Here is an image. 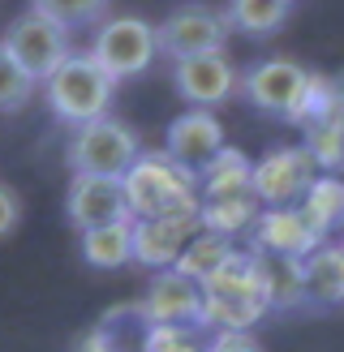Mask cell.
<instances>
[{
	"label": "cell",
	"mask_w": 344,
	"mask_h": 352,
	"mask_svg": "<svg viewBox=\"0 0 344 352\" xmlns=\"http://www.w3.org/2000/svg\"><path fill=\"white\" fill-rule=\"evenodd\" d=\"M211 340H206L202 327H147L142 352H206Z\"/></svg>",
	"instance_id": "f1b7e54d"
},
{
	"label": "cell",
	"mask_w": 344,
	"mask_h": 352,
	"mask_svg": "<svg viewBox=\"0 0 344 352\" xmlns=\"http://www.w3.org/2000/svg\"><path fill=\"white\" fill-rule=\"evenodd\" d=\"M228 13L215 5H202V0H189V5H177L160 26H155V43H160V56H168L172 65L202 56V52H219L228 43Z\"/></svg>",
	"instance_id": "52a82bcc"
},
{
	"label": "cell",
	"mask_w": 344,
	"mask_h": 352,
	"mask_svg": "<svg viewBox=\"0 0 344 352\" xmlns=\"http://www.w3.org/2000/svg\"><path fill=\"white\" fill-rule=\"evenodd\" d=\"M301 146L314 160L319 176H344V112L314 120V125L301 129Z\"/></svg>",
	"instance_id": "603a6c76"
},
{
	"label": "cell",
	"mask_w": 344,
	"mask_h": 352,
	"mask_svg": "<svg viewBox=\"0 0 344 352\" xmlns=\"http://www.w3.org/2000/svg\"><path fill=\"white\" fill-rule=\"evenodd\" d=\"M340 267H344V241H340Z\"/></svg>",
	"instance_id": "d6a6232c"
},
{
	"label": "cell",
	"mask_w": 344,
	"mask_h": 352,
	"mask_svg": "<svg viewBox=\"0 0 344 352\" xmlns=\"http://www.w3.org/2000/svg\"><path fill=\"white\" fill-rule=\"evenodd\" d=\"M34 13L52 17V22H61L69 34L78 26H91V22H103V13H108V0H30Z\"/></svg>",
	"instance_id": "83f0119b"
},
{
	"label": "cell",
	"mask_w": 344,
	"mask_h": 352,
	"mask_svg": "<svg viewBox=\"0 0 344 352\" xmlns=\"http://www.w3.org/2000/svg\"><path fill=\"white\" fill-rule=\"evenodd\" d=\"M206 352H263L254 336H211V348Z\"/></svg>",
	"instance_id": "4dcf8cb0"
},
{
	"label": "cell",
	"mask_w": 344,
	"mask_h": 352,
	"mask_svg": "<svg viewBox=\"0 0 344 352\" xmlns=\"http://www.w3.org/2000/svg\"><path fill=\"white\" fill-rule=\"evenodd\" d=\"M202 331L215 336H250V327L263 318L267 296H263V271H258V254L254 250H233L228 262L202 279Z\"/></svg>",
	"instance_id": "6da1fadb"
},
{
	"label": "cell",
	"mask_w": 344,
	"mask_h": 352,
	"mask_svg": "<svg viewBox=\"0 0 344 352\" xmlns=\"http://www.w3.org/2000/svg\"><path fill=\"white\" fill-rule=\"evenodd\" d=\"M142 155V142L138 133L116 116H99V120H86L69 133L65 142V164L74 176H103V181H120L133 160Z\"/></svg>",
	"instance_id": "277c9868"
},
{
	"label": "cell",
	"mask_w": 344,
	"mask_h": 352,
	"mask_svg": "<svg viewBox=\"0 0 344 352\" xmlns=\"http://www.w3.org/2000/svg\"><path fill=\"white\" fill-rule=\"evenodd\" d=\"M91 60L108 74L112 82H129V78H142L151 60L160 56V43H155V26L147 17H108L99 22L91 34Z\"/></svg>",
	"instance_id": "5b68a950"
},
{
	"label": "cell",
	"mask_w": 344,
	"mask_h": 352,
	"mask_svg": "<svg viewBox=\"0 0 344 352\" xmlns=\"http://www.w3.org/2000/svg\"><path fill=\"white\" fill-rule=\"evenodd\" d=\"M202 232L198 215H168V219H133V262L151 271L177 267L189 241Z\"/></svg>",
	"instance_id": "5bb4252c"
},
{
	"label": "cell",
	"mask_w": 344,
	"mask_h": 352,
	"mask_svg": "<svg viewBox=\"0 0 344 352\" xmlns=\"http://www.w3.org/2000/svg\"><path fill=\"white\" fill-rule=\"evenodd\" d=\"M314 181H319V168L305 155V146H271L254 164L250 189H254L258 206L267 210V206H297Z\"/></svg>",
	"instance_id": "ba28073f"
},
{
	"label": "cell",
	"mask_w": 344,
	"mask_h": 352,
	"mask_svg": "<svg viewBox=\"0 0 344 352\" xmlns=\"http://www.w3.org/2000/svg\"><path fill=\"white\" fill-rule=\"evenodd\" d=\"M284 5H297V0H284Z\"/></svg>",
	"instance_id": "836d02e7"
},
{
	"label": "cell",
	"mask_w": 344,
	"mask_h": 352,
	"mask_svg": "<svg viewBox=\"0 0 344 352\" xmlns=\"http://www.w3.org/2000/svg\"><path fill=\"white\" fill-rule=\"evenodd\" d=\"M82 258L95 271H116L133 262V219H116L108 228L82 232Z\"/></svg>",
	"instance_id": "44dd1931"
},
{
	"label": "cell",
	"mask_w": 344,
	"mask_h": 352,
	"mask_svg": "<svg viewBox=\"0 0 344 352\" xmlns=\"http://www.w3.org/2000/svg\"><path fill=\"white\" fill-rule=\"evenodd\" d=\"M116 86L103 69L91 60V52H74L56 74H52L39 91H43V103L52 108V116L65 120V125H86V120H99L108 116L112 99H116Z\"/></svg>",
	"instance_id": "3957f363"
},
{
	"label": "cell",
	"mask_w": 344,
	"mask_h": 352,
	"mask_svg": "<svg viewBox=\"0 0 344 352\" xmlns=\"http://www.w3.org/2000/svg\"><path fill=\"white\" fill-rule=\"evenodd\" d=\"M305 86H310V69L288 60V56L258 60V65H250L246 74H241V95H246L258 112L280 116V120H292Z\"/></svg>",
	"instance_id": "9c48e42d"
},
{
	"label": "cell",
	"mask_w": 344,
	"mask_h": 352,
	"mask_svg": "<svg viewBox=\"0 0 344 352\" xmlns=\"http://www.w3.org/2000/svg\"><path fill=\"white\" fill-rule=\"evenodd\" d=\"M250 236H254V250L271 254V258H310L319 245H327L314 228L305 223V215L297 206H267L263 215H258Z\"/></svg>",
	"instance_id": "9a60e30c"
},
{
	"label": "cell",
	"mask_w": 344,
	"mask_h": 352,
	"mask_svg": "<svg viewBox=\"0 0 344 352\" xmlns=\"http://www.w3.org/2000/svg\"><path fill=\"white\" fill-rule=\"evenodd\" d=\"M0 43H5V52H9V56L22 65L39 86L56 74L69 56H74V34H69L61 22H52V17H43V13H34V9H26L22 17H13Z\"/></svg>",
	"instance_id": "8992f818"
},
{
	"label": "cell",
	"mask_w": 344,
	"mask_h": 352,
	"mask_svg": "<svg viewBox=\"0 0 344 352\" xmlns=\"http://www.w3.org/2000/svg\"><path fill=\"white\" fill-rule=\"evenodd\" d=\"M17 223H22V193L0 181V241L17 232Z\"/></svg>",
	"instance_id": "f546056e"
},
{
	"label": "cell",
	"mask_w": 344,
	"mask_h": 352,
	"mask_svg": "<svg viewBox=\"0 0 344 352\" xmlns=\"http://www.w3.org/2000/svg\"><path fill=\"white\" fill-rule=\"evenodd\" d=\"M305 267V305L336 309L344 305V267H340V245H319L310 258H301Z\"/></svg>",
	"instance_id": "d6986e66"
},
{
	"label": "cell",
	"mask_w": 344,
	"mask_h": 352,
	"mask_svg": "<svg viewBox=\"0 0 344 352\" xmlns=\"http://www.w3.org/2000/svg\"><path fill=\"white\" fill-rule=\"evenodd\" d=\"M288 9L284 0H228V26L250 34V39H267V34H275L284 22H288Z\"/></svg>",
	"instance_id": "cb8c5ba5"
},
{
	"label": "cell",
	"mask_w": 344,
	"mask_h": 352,
	"mask_svg": "<svg viewBox=\"0 0 344 352\" xmlns=\"http://www.w3.org/2000/svg\"><path fill=\"white\" fill-rule=\"evenodd\" d=\"M297 210L323 241L332 232H344V181L340 176H319V181L305 189V198L297 202Z\"/></svg>",
	"instance_id": "ffe728a7"
},
{
	"label": "cell",
	"mask_w": 344,
	"mask_h": 352,
	"mask_svg": "<svg viewBox=\"0 0 344 352\" xmlns=\"http://www.w3.org/2000/svg\"><path fill=\"white\" fill-rule=\"evenodd\" d=\"M142 340H147V322L138 305H120L103 314L91 331H82L69 352H142Z\"/></svg>",
	"instance_id": "2e32d148"
},
{
	"label": "cell",
	"mask_w": 344,
	"mask_h": 352,
	"mask_svg": "<svg viewBox=\"0 0 344 352\" xmlns=\"http://www.w3.org/2000/svg\"><path fill=\"white\" fill-rule=\"evenodd\" d=\"M129 219H168V215H198V176L185 172L168 151H142L133 168L120 176Z\"/></svg>",
	"instance_id": "7a4b0ae2"
},
{
	"label": "cell",
	"mask_w": 344,
	"mask_h": 352,
	"mask_svg": "<svg viewBox=\"0 0 344 352\" xmlns=\"http://www.w3.org/2000/svg\"><path fill=\"white\" fill-rule=\"evenodd\" d=\"M258 215H263V206H258L254 193H246V198H215V202H202V206H198L202 232L224 236V241H233V236H241V232H254Z\"/></svg>",
	"instance_id": "7402d4cb"
},
{
	"label": "cell",
	"mask_w": 344,
	"mask_h": 352,
	"mask_svg": "<svg viewBox=\"0 0 344 352\" xmlns=\"http://www.w3.org/2000/svg\"><path fill=\"white\" fill-rule=\"evenodd\" d=\"M250 176H254V164L241 155L237 146H224L211 164L198 172V198L202 202H215V198H246L250 189Z\"/></svg>",
	"instance_id": "e0dca14e"
},
{
	"label": "cell",
	"mask_w": 344,
	"mask_h": 352,
	"mask_svg": "<svg viewBox=\"0 0 344 352\" xmlns=\"http://www.w3.org/2000/svg\"><path fill=\"white\" fill-rule=\"evenodd\" d=\"M65 215L78 232H95L116 219H129L120 181H103V176H69L65 189Z\"/></svg>",
	"instance_id": "7c38bea8"
},
{
	"label": "cell",
	"mask_w": 344,
	"mask_h": 352,
	"mask_svg": "<svg viewBox=\"0 0 344 352\" xmlns=\"http://www.w3.org/2000/svg\"><path fill=\"white\" fill-rule=\"evenodd\" d=\"M258 254V250H254ZM258 271H263V296H267V309H301L305 305V267L301 258H271V254H258Z\"/></svg>",
	"instance_id": "ac0fdd59"
},
{
	"label": "cell",
	"mask_w": 344,
	"mask_h": 352,
	"mask_svg": "<svg viewBox=\"0 0 344 352\" xmlns=\"http://www.w3.org/2000/svg\"><path fill=\"white\" fill-rule=\"evenodd\" d=\"M344 112V99H340V82L336 78H327V74H310V86H305V95L297 103V112H292L288 125H314V120H327V116H340Z\"/></svg>",
	"instance_id": "484cf974"
},
{
	"label": "cell",
	"mask_w": 344,
	"mask_h": 352,
	"mask_svg": "<svg viewBox=\"0 0 344 352\" xmlns=\"http://www.w3.org/2000/svg\"><path fill=\"white\" fill-rule=\"evenodd\" d=\"M224 146H228V142H224V125L215 120V112H202V108L181 112L168 125V138H164L168 160H177L185 172H194V176L211 164Z\"/></svg>",
	"instance_id": "4fadbf2b"
},
{
	"label": "cell",
	"mask_w": 344,
	"mask_h": 352,
	"mask_svg": "<svg viewBox=\"0 0 344 352\" xmlns=\"http://www.w3.org/2000/svg\"><path fill=\"white\" fill-rule=\"evenodd\" d=\"M237 250L233 241H224V236H211V232H198L194 241L181 250V258H177V267L172 271H181L185 279H194V284H202V279H211L224 262H228V254Z\"/></svg>",
	"instance_id": "d4e9b609"
},
{
	"label": "cell",
	"mask_w": 344,
	"mask_h": 352,
	"mask_svg": "<svg viewBox=\"0 0 344 352\" xmlns=\"http://www.w3.org/2000/svg\"><path fill=\"white\" fill-rule=\"evenodd\" d=\"M336 82H340V99H344V74H340V78H336Z\"/></svg>",
	"instance_id": "1f68e13d"
},
{
	"label": "cell",
	"mask_w": 344,
	"mask_h": 352,
	"mask_svg": "<svg viewBox=\"0 0 344 352\" xmlns=\"http://www.w3.org/2000/svg\"><path fill=\"white\" fill-rule=\"evenodd\" d=\"M147 327H198L202 318V288L194 279H185L181 271H155V279L147 284L142 301H138Z\"/></svg>",
	"instance_id": "8fae6325"
},
{
	"label": "cell",
	"mask_w": 344,
	"mask_h": 352,
	"mask_svg": "<svg viewBox=\"0 0 344 352\" xmlns=\"http://www.w3.org/2000/svg\"><path fill=\"white\" fill-rule=\"evenodd\" d=\"M34 95H39V82H34L22 65H17L5 43H0V116H13L34 103Z\"/></svg>",
	"instance_id": "4316f807"
},
{
	"label": "cell",
	"mask_w": 344,
	"mask_h": 352,
	"mask_svg": "<svg viewBox=\"0 0 344 352\" xmlns=\"http://www.w3.org/2000/svg\"><path fill=\"white\" fill-rule=\"evenodd\" d=\"M172 86H177V95L189 103V108L211 112V108L228 103L241 91V69L233 65L228 47L202 52V56H189V60L172 65Z\"/></svg>",
	"instance_id": "30bf717a"
}]
</instances>
